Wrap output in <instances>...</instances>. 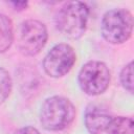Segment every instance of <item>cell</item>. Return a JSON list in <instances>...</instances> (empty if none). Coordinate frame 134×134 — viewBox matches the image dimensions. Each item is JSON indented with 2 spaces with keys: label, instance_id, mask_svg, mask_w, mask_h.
<instances>
[{
  "label": "cell",
  "instance_id": "11",
  "mask_svg": "<svg viewBox=\"0 0 134 134\" xmlns=\"http://www.w3.org/2000/svg\"><path fill=\"white\" fill-rule=\"evenodd\" d=\"M119 81L122 88L129 93H133V62L126 64L119 73Z\"/></svg>",
  "mask_w": 134,
  "mask_h": 134
},
{
  "label": "cell",
  "instance_id": "1",
  "mask_svg": "<svg viewBox=\"0 0 134 134\" xmlns=\"http://www.w3.org/2000/svg\"><path fill=\"white\" fill-rule=\"evenodd\" d=\"M75 115L76 110L70 99L65 96L53 95L47 97L41 105L39 118L45 130L58 132L68 128Z\"/></svg>",
  "mask_w": 134,
  "mask_h": 134
},
{
  "label": "cell",
  "instance_id": "6",
  "mask_svg": "<svg viewBox=\"0 0 134 134\" xmlns=\"http://www.w3.org/2000/svg\"><path fill=\"white\" fill-rule=\"evenodd\" d=\"M76 53L72 46L67 43H59L50 48L43 59L44 72L53 79L65 76L73 67Z\"/></svg>",
  "mask_w": 134,
  "mask_h": 134
},
{
  "label": "cell",
  "instance_id": "12",
  "mask_svg": "<svg viewBox=\"0 0 134 134\" xmlns=\"http://www.w3.org/2000/svg\"><path fill=\"white\" fill-rule=\"evenodd\" d=\"M15 134H40L39 130L32 126H25L20 129H18Z\"/></svg>",
  "mask_w": 134,
  "mask_h": 134
},
{
  "label": "cell",
  "instance_id": "13",
  "mask_svg": "<svg viewBox=\"0 0 134 134\" xmlns=\"http://www.w3.org/2000/svg\"><path fill=\"white\" fill-rule=\"evenodd\" d=\"M9 4L13 6V8L15 10H18V12L24 10L28 6V2H26V1H12V2H9Z\"/></svg>",
  "mask_w": 134,
  "mask_h": 134
},
{
  "label": "cell",
  "instance_id": "4",
  "mask_svg": "<svg viewBox=\"0 0 134 134\" xmlns=\"http://www.w3.org/2000/svg\"><path fill=\"white\" fill-rule=\"evenodd\" d=\"M77 82L81 90L90 96L103 94L110 85L111 72L100 61H88L79 71Z\"/></svg>",
  "mask_w": 134,
  "mask_h": 134
},
{
  "label": "cell",
  "instance_id": "5",
  "mask_svg": "<svg viewBox=\"0 0 134 134\" xmlns=\"http://www.w3.org/2000/svg\"><path fill=\"white\" fill-rule=\"evenodd\" d=\"M48 39L46 25L36 19H28L21 23L18 35V48L26 57L37 55L45 46Z\"/></svg>",
  "mask_w": 134,
  "mask_h": 134
},
{
  "label": "cell",
  "instance_id": "2",
  "mask_svg": "<svg viewBox=\"0 0 134 134\" xmlns=\"http://www.w3.org/2000/svg\"><path fill=\"white\" fill-rule=\"evenodd\" d=\"M89 13V7L84 2H67L60 8L57 14V28L65 37L73 40L80 39L86 32Z\"/></svg>",
  "mask_w": 134,
  "mask_h": 134
},
{
  "label": "cell",
  "instance_id": "10",
  "mask_svg": "<svg viewBox=\"0 0 134 134\" xmlns=\"http://www.w3.org/2000/svg\"><path fill=\"white\" fill-rule=\"evenodd\" d=\"M13 89V80L9 72L0 67V105L3 104L10 95Z\"/></svg>",
  "mask_w": 134,
  "mask_h": 134
},
{
  "label": "cell",
  "instance_id": "3",
  "mask_svg": "<svg viewBox=\"0 0 134 134\" xmlns=\"http://www.w3.org/2000/svg\"><path fill=\"white\" fill-rule=\"evenodd\" d=\"M133 31V16L126 8H113L106 12L100 22V34L110 44L127 42Z\"/></svg>",
  "mask_w": 134,
  "mask_h": 134
},
{
  "label": "cell",
  "instance_id": "9",
  "mask_svg": "<svg viewBox=\"0 0 134 134\" xmlns=\"http://www.w3.org/2000/svg\"><path fill=\"white\" fill-rule=\"evenodd\" d=\"M107 134H134L133 119L128 116L112 117L107 129Z\"/></svg>",
  "mask_w": 134,
  "mask_h": 134
},
{
  "label": "cell",
  "instance_id": "8",
  "mask_svg": "<svg viewBox=\"0 0 134 134\" xmlns=\"http://www.w3.org/2000/svg\"><path fill=\"white\" fill-rule=\"evenodd\" d=\"M14 42V26L9 17L0 14V53L7 51Z\"/></svg>",
  "mask_w": 134,
  "mask_h": 134
},
{
  "label": "cell",
  "instance_id": "7",
  "mask_svg": "<svg viewBox=\"0 0 134 134\" xmlns=\"http://www.w3.org/2000/svg\"><path fill=\"white\" fill-rule=\"evenodd\" d=\"M112 115L98 105L90 104L87 106L84 114V124L90 134H99L106 131Z\"/></svg>",
  "mask_w": 134,
  "mask_h": 134
}]
</instances>
